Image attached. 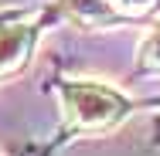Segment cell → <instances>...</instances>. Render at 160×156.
<instances>
[{
    "mask_svg": "<svg viewBox=\"0 0 160 156\" xmlns=\"http://www.w3.org/2000/svg\"><path fill=\"white\" fill-rule=\"evenodd\" d=\"M34 37H38L34 21H3L0 24V78L24 68V61L34 51Z\"/></svg>",
    "mask_w": 160,
    "mask_h": 156,
    "instance_id": "2",
    "label": "cell"
},
{
    "mask_svg": "<svg viewBox=\"0 0 160 156\" xmlns=\"http://www.w3.org/2000/svg\"><path fill=\"white\" fill-rule=\"evenodd\" d=\"M65 7H68V14H72L78 24H85V27H106V24H112V21L119 17L109 0H65Z\"/></svg>",
    "mask_w": 160,
    "mask_h": 156,
    "instance_id": "3",
    "label": "cell"
},
{
    "mask_svg": "<svg viewBox=\"0 0 160 156\" xmlns=\"http://www.w3.org/2000/svg\"><path fill=\"white\" fill-rule=\"evenodd\" d=\"M58 95L65 119L82 132H109L129 116V98L99 82H65Z\"/></svg>",
    "mask_w": 160,
    "mask_h": 156,
    "instance_id": "1",
    "label": "cell"
},
{
    "mask_svg": "<svg viewBox=\"0 0 160 156\" xmlns=\"http://www.w3.org/2000/svg\"><path fill=\"white\" fill-rule=\"evenodd\" d=\"M136 61H140V68H147V71H160V24L150 27V34L143 37Z\"/></svg>",
    "mask_w": 160,
    "mask_h": 156,
    "instance_id": "4",
    "label": "cell"
},
{
    "mask_svg": "<svg viewBox=\"0 0 160 156\" xmlns=\"http://www.w3.org/2000/svg\"><path fill=\"white\" fill-rule=\"evenodd\" d=\"M112 7H116V14L119 17H147V14H153L157 10V3L160 0H109Z\"/></svg>",
    "mask_w": 160,
    "mask_h": 156,
    "instance_id": "5",
    "label": "cell"
}]
</instances>
